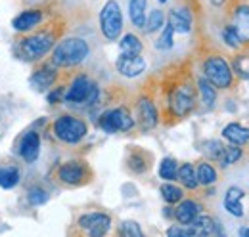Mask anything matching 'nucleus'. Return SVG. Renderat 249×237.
<instances>
[{
  "instance_id": "obj_2",
  "label": "nucleus",
  "mask_w": 249,
  "mask_h": 237,
  "mask_svg": "<svg viewBox=\"0 0 249 237\" xmlns=\"http://www.w3.org/2000/svg\"><path fill=\"white\" fill-rule=\"evenodd\" d=\"M54 44H56V33L38 31L29 36H23L16 44V52L23 61H38L54 48Z\"/></svg>"
},
{
  "instance_id": "obj_33",
  "label": "nucleus",
  "mask_w": 249,
  "mask_h": 237,
  "mask_svg": "<svg viewBox=\"0 0 249 237\" xmlns=\"http://www.w3.org/2000/svg\"><path fill=\"white\" fill-rule=\"evenodd\" d=\"M27 201L33 207H40V205H44L48 201V191L44 187H40V186H33L31 189L27 191Z\"/></svg>"
},
{
  "instance_id": "obj_17",
  "label": "nucleus",
  "mask_w": 249,
  "mask_h": 237,
  "mask_svg": "<svg viewBox=\"0 0 249 237\" xmlns=\"http://www.w3.org/2000/svg\"><path fill=\"white\" fill-rule=\"evenodd\" d=\"M201 212V205L199 203H196V201H192V199H182L180 201V205L175 208V220L178 222V224H192L196 218H197V214Z\"/></svg>"
},
{
  "instance_id": "obj_4",
  "label": "nucleus",
  "mask_w": 249,
  "mask_h": 237,
  "mask_svg": "<svg viewBox=\"0 0 249 237\" xmlns=\"http://www.w3.org/2000/svg\"><path fill=\"white\" fill-rule=\"evenodd\" d=\"M54 136L63 142V144H79L87 132H89V126L83 118L73 117V115H62L54 120Z\"/></svg>"
},
{
  "instance_id": "obj_41",
  "label": "nucleus",
  "mask_w": 249,
  "mask_h": 237,
  "mask_svg": "<svg viewBox=\"0 0 249 237\" xmlns=\"http://www.w3.org/2000/svg\"><path fill=\"white\" fill-rule=\"evenodd\" d=\"M240 236H249V228H242L240 230Z\"/></svg>"
},
{
  "instance_id": "obj_27",
  "label": "nucleus",
  "mask_w": 249,
  "mask_h": 237,
  "mask_svg": "<svg viewBox=\"0 0 249 237\" xmlns=\"http://www.w3.org/2000/svg\"><path fill=\"white\" fill-rule=\"evenodd\" d=\"M159 193H161V197L165 199V203H169V205H175V203H180L182 201V197H184V193H182V187H178V186H173V184H163L161 187H159Z\"/></svg>"
},
{
  "instance_id": "obj_3",
  "label": "nucleus",
  "mask_w": 249,
  "mask_h": 237,
  "mask_svg": "<svg viewBox=\"0 0 249 237\" xmlns=\"http://www.w3.org/2000/svg\"><path fill=\"white\" fill-rule=\"evenodd\" d=\"M98 96H100L98 85L90 81L87 75H79L71 83V86L65 90L63 100L73 105H92L98 102Z\"/></svg>"
},
{
  "instance_id": "obj_43",
  "label": "nucleus",
  "mask_w": 249,
  "mask_h": 237,
  "mask_svg": "<svg viewBox=\"0 0 249 237\" xmlns=\"http://www.w3.org/2000/svg\"><path fill=\"white\" fill-rule=\"evenodd\" d=\"M25 2H29V0H25Z\"/></svg>"
},
{
  "instance_id": "obj_7",
  "label": "nucleus",
  "mask_w": 249,
  "mask_h": 237,
  "mask_svg": "<svg viewBox=\"0 0 249 237\" xmlns=\"http://www.w3.org/2000/svg\"><path fill=\"white\" fill-rule=\"evenodd\" d=\"M98 126L107 134L126 132L134 126V117L130 115V111L126 107H113V109H107L100 115Z\"/></svg>"
},
{
  "instance_id": "obj_23",
  "label": "nucleus",
  "mask_w": 249,
  "mask_h": 237,
  "mask_svg": "<svg viewBox=\"0 0 249 237\" xmlns=\"http://www.w3.org/2000/svg\"><path fill=\"white\" fill-rule=\"evenodd\" d=\"M119 48H121V54L123 56H140L144 46H142V40L136 34L126 33L123 38H121V42H119Z\"/></svg>"
},
{
  "instance_id": "obj_31",
  "label": "nucleus",
  "mask_w": 249,
  "mask_h": 237,
  "mask_svg": "<svg viewBox=\"0 0 249 237\" xmlns=\"http://www.w3.org/2000/svg\"><path fill=\"white\" fill-rule=\"evenodd\" d=\"M196 172H197L199 184H203V186H211V184L217 182V170H215V167L209 165V163H201Z\"/></svg>"
},
{
  "instance_id": "obj_8",
  "label": "nucleus",
  "mask_w": 249,
  "mask_h": 237,
  "mask_svg": "<svg viewBox=\"0 0 249 237\" xmlns=\"http://www.w3.org/2000/svg\"><path fill=\"white\" fill-rule=\"evenodd\" d=\"M205 79L213 83L215 88H228L232 85V69L226 63V59L220 56H211L203 63Z\"/></svg>"
},
{
  "instance_id": "obj_14",
  "label": "nucleus",
  "mask_w": 249,
  "mask_h": 237,
  "mask_svg": "<svg viewBox=\"0 0 249 237\" xmlns=\"http://www.w3.org/2000/svg\"><path fill=\"white\" fill-rule=\"evenodd\" d=\"M115 67H117L119 75H123L126 79H134L146 71V59L142 56H123L121 54L115 61Z\"/></svg>"
},
{
  "instance_id": "obj_30",
  "label": "nucleus",
  "mask_w": 249,
  "mask_h": 237,
  "mask_svg": "<svg viewBox=\"0 0 249 237\" xmlns=\"http://www.w3.org/2000/svg\"><path fill=\"white\" fill-rule=\"evenodd\" d=\"M163 25H165V14H163L161 10H152V12H150V16L146 17V21H144V27H142V29L150 34V33L159 31Z\"/></svg>"
},
{
  "instance_id": "obj_22",
  "label": "nucleus",
  "mask_w": 249,
  "mask_h": 237,
  "mask_svg": "<svg viewBox=\"0 0 249 237\" xmlns=\"http://www.w3.org/2000/svg\"><path fill=\"white\" fill-rule=\"evenodd\" d=\"M146 8H148V0H130L128 2V16H130V21L132 25L136 27H144V21H146Z\"/></svg>"
},
{
  "instance_id": "obj_35",
  "label": "nucleus",
  "mask_w": 249,
  "mask_h": 237,
  "mask_svg": "<svg viewBox=\"0 0 249 237\" xmlns=\"http://www.w3.org/2000/svg\"><path fill=\"white\" fill-rule=\"evenodd\" d=\"M119 234L124 237H142L144 236L142 228H140L134 220H124V222H121V226H119Z\"/></svg>"
},
{
  "instance_id": "obj_26",
  "label": "nucleus",
  "mask_w": 249,
  "mask_h": 237,
  "mask_svg": "<svg viewBox=\"0 0 249 237\" xmlns=\"http://www.w3.org/2000/svg\"><path fill=\"white\" fill-rule=\"evenodd\" d=\"M197 88H199L201 102L205 103V107H213L215 102H217V88L213 86V83L207 81L205 77H201V79L197 81Z\"/></svg>"
},
{
  "instance_id": "obj_40",
  "label": "nucleus",
  "mask_w": 249,
  "mask_h": 237,
  "mask_svg": "<svg viewBox=\"0 0 249 237\" xmlns=\"http://www.w3.org/2000/svg\"><path fill=\"white\" fill-rule=\"evenodd\" d=\"M209 2H211L213 6H222V4L226 2V0H209Z\"/></svg>"
},
{
  "instance_id": "obj_42",
  "label": "nucleus",
  "mask_w": 249,
  "mask_h": 237,
  "mask_svg": "<svg viewBox=\"0 0 249 237\" xmlns=\"http://www.w3.org/2000/svg\"><path fill=\"white\" fill-rule=\"evenodd\" d=\"M159 2H161V4H165V2H167V0H159Z\"/></svg>"
},
{
  "instance_id": "obj_16",
  "label": "nucleus",
  "mask_w": 249,
  "mask_h": 237,
  "mask_svg": "<svg viewBox=\"0 0 249 237\" xmlns=\"http://www.w3.org/2000/svg\"><path fill=\"white\" fill-rule=\"evenodd\" d=\"M167 23L173 27L175 33L186 34L192 31V16L186 8H173L167 16Z\"/></svg>"
},
{
  "instance_id": "obj_11",
  "label": "nucleus",
  "mask_w": 249,
  "mask_h": 237,
  "mask_svg": "<svg viewBox=\"0 0 249 237\" xmlns=\"http://www.w3.org/2000/svg\"><path fill=\"white\" fill-rule=\"evenodd\" d=\"M58 83V67L50 61V63H42L36 71H33L29 77V85L35 92H46Z\"/></svg>"
},
{
  "instance_id": "obj_29",
  "label": "nucleus",
  "mask_w": 249,
  "mask_h": 237,
  "mask_svg": "<svg viewBox=\"0 0 249 237\" xmlns=\"http://www.w3.org/2000/svg\"><path fill=\"white\" fill-rule=\"evenodd\" d=\"M240 157H242V148L232 144V146H226V148L222 149V153L218 157V163H220V167H230V165L238 163Z\"/></svg>"
},
{
  "instance_id": "obj_9",
  "label": "nucleus",
  "mask_w": 249,
  "mask_h": 237,
  "mask_svg": "<svg viewBox=\"0 0 249 237\" xmlns=\"http://www.w3.org/2000/svg\"><path fill=\"white\" fill-rule=\"evenodd\" d=\"M90 169L85 161H67L58 169V180L65 186H81L89 182Z\"/></svg>"
},
{
  "instance_id": "obj_20",
  "label": "nucleus",
  "mask_w": 249,
  "mask_h": 237,
  "mask_svg": "<svg viewBox=\"0 0 249 237\" xmlns=\"http://www.w3.org/2000/svg\"><path fill=\"white\" fill-rule=\"evenodd\" d=\"M190 226L194 228V236H220L222 234L217 220L205 214H197V218Z\"/></svg>"
},
{
  "instance_id": "obj_5",
  "label": "nucleus",
  "mask_w": 249,
  "mask_h": 237,
  "mask_svg": "<svg viewBox=\"0 0 249 237\" xmlns=\"http://www.w3.org/2000/svg\"><path fill=\"white\" fill-rule=\"evenodd\" d=\"M169 107L175 117H188L196 107V90L190 83H180L169 92Z\"/></svg>"
},
{
  "instance_id": "obj_39",
  "label": "nucleus",
  "mask_w": 249,
  "mask_h": 237,
  "mask_svg": "<svg viewBox=\"0 0 249 237\" xmlns=\"http://www.w3.org/2000/svg\"><path fill=\"white\" fill-rule=\"evenodd\" d=\"M63 94H65V88H63V86H56V88L48 94V103H58V102H62Z\"/></svg>"
},
{
  "instance_id": "obj_36",
  "label": "nucleus",
  "mask_w": 249,
  "mask_h": 237,
  "mask_svg": "<svg viewBox=\"0 0 249 237\" xmlns=\"http://www.w3.org/2000/svg\"><path fill=\"white\" fill-rule=\"evenodd\" d=\"M201 146H203V153H205L209 159H213V161H218V157H220V153H222V149H224V146H222L218 140H207V142H203Z\"/></svg>"
},
{
  "instance_id": "obj_34",
  "label": "nucleus",
  "mask_w": 249,
  "mask_h": 237,
  "mask_svg": "<svg viewBox=\"0 0 249 237\" xmlns=\"http://www.w3.org/2000/svg\"><path fill=\"white\" fill-rule=\"evenodd\" d=\"M173 36H175V31H173V27L167 23L165 27H163V33H161V36L157 38L156 42V48L157 50H171L173 48Z\"/></svg>"
},
{
  "instance_id": "obj_15",
  "label": "nucleus",
  "mask_w": 249,
  "mask_h": 237,
  "mask_svg": "<svg viewBox=\"0 0 249 237\" xmlns=\"http://www.w3.org/2000/svg\"><path fill=\"white\" fill-rule=\"evenodd\" d=\"M42 23V10L33 8V10H23L21 14H18L12 21L14 29L18 33H29L35 27H38Z\"/></svg>"
},
{
  "instance_id": "obj_25",
  "label": "nucleus",
  "mask_w": 249,
  "mask_h": 237,
  "mask_svg": "<svg viewBox=\"0 0 249 237\" xmlns=\"http://www.w3.org/2000/svg\"><path fill=\"white\" fill-rule=\"evenodd\" d=\"M19 169L18 167H0V187L2 189H12L19 184Z\"/></svg>"
},
{
  "instance_id": "obj_19",
  "label": "nucleus",
  "mask_w": 249,
  "mask_h": 237,
  "mask_svg": "<svg viewBox=\"0 0 249 237\" xmlns=\"http://www.w3.org/2000/svg\"><path fill=\"white\" fill-rule=\"evenodd\" d=\"M232 27L236 31L240 42H249V6H238L234 10V23Z\"/></svg>"
},
{
  "instance_id": "obj_21",
  "label": "nucleus",
  "mask_w": 249,
  "mask_h": 237,
  "mask_svg": "<svg viewBox=\"0 0 249 237\" xmlns=\"http://www.w3.org/2000/svg\"><path fill=\"white\" fill-rule=\"evenodd\" d=\"M222 136H224L228 142L236 144V146H244V144L249 142V128L248 126L238 124V122H230V124H226V126L222 128Z\"/></svg>"
},
{
  "instance_id": "obj_24",
  "label": "nucleus",
  "mask_w": 249,
  "mask_h": 237,
  "mask_svg": "<svg viewBox=\"0 0 249 237\" xmlns=\"http://www.w3.org/2000/svg\"><path fill=\"white\" fill-rule=\"evenodd\" d=\"M177 180L188 187V189H196L199 186V180H197V172L196 169L190 165V163H184L182 167H178V172H177Z\"/></svg>"
},
{
  "instance_id": "obj_38",
  "label": "nucleus",
  "mask_w": 249,
  "mask_h": 237,
  "mask_svg": "<svg viewBox=\"0 0 249 237\" xmlns=\"http://www.w3.org/2000/svg\"><path fill=\"white\" fill-rule=\"evenodd\" d=\"M236 71H238L242 77L249 79V56H242V58L236 59Z\"/></svg>"
},
{
  "instance_id": "obj_1",
  "label": "nucleus",
  "mask_w": 249,
  "mask_h": 237,
  "mask_svg": "<svg viewBox=\"0 0 249 237\" xmlns=\"http://www.w3.org/2000/svg\"><path fill=\"white\" fill-rule=\"evenodd\" d=\"M89 54H90V46L87 40L79 36H67L52 48L50 61L56 67H75L89 58Z\"/></svg>"
},
{
  "instance_id": "obj_18",
  "label": "nucleus",
  "mask_w": 249,
  "mask_h": 237,
  "mask_svg": "<svg viewBox=\"0 0 249 237\" xmlns=\"http://www.w3.org/2000/svg\"><path fill=\"white\" fill-rule=\"evenodd\" d=\"M244 197H246V191H244L242 187H238V186L228 187V191H226V195H224V208H226L232 216L242 218V216H244V207H242V199H244Z\"/></svg>"
},
{
  "instance_id": "obj_10",
  "label": "nucleus",
  "mask_w": 249,
  "mask_h": 237,
  "mask_svg": "<svg viewBox=\"0 0 249 237\" xmlns=\"http://www.w3.org/2000/svg\"><path fill=\"white\" fill-rule=\"evenodd\" d=\"M77 224H79V228L85 230L89 236L102 237L109 232V228H111V218H109L106 212H89V214H83Z\"/></svg>"
},
{
  "instance_id": "obj_37",
  "label": "nucleus",
  "mask_w": 249,
  "mask_h": 237,
  "mask_svg": "<svg viewBox=\"0 0 249 237\" xmlns=\"http://www.w3.org/2000/svg\"><path fill=\"white\" fill-rule=\"evenodd\" d=\"M222 40H224L230 48H240V46H242V42H240V38H238V34H236V31H234L232 25L224 27V31H222Z\"/></svg>"
},
{
  "instance_id": "obj_12",
  "label": "nucleus",
  "mask_w": 249,
  "mask_h": 237,
  "mask_svg": "<svg viewBox=\"0 0 249 237\" xmlns=\"http://www.w3.org/2000/svg\"><path fill=\"white\" fill-rule=\"evenodd\" d=\"M18 153L25 163H35L40 155V134L36 130H27L21 134L19 144H18Z\"/></svg>"
},
{
  "instance_id": "obj_13",
  "label": "nucleus",
  "mask_w": 249,
  "mask_h": 237,
  "mask_svg": "<svg viewBox=\"0 0 249 237\" xmlns=\"http://www.w3.org/2000/svg\"><path fill=\"white\" fill-rule=\"evenodd\" d=\"M136 113H138L140 128H142L144 132H148V130H152V128L157 126V120H159L157 107L150 98H140V100H138V103H136Z\"/></svg>"
},
{
  "instance_id": "obj_6",
  "label": "nucleus",
  "mask_w": 249,
  "mask_h": 237,
  "mask_svg": "<svg viewBox=\"0 0 249 237\" xmlns=\"http://www.w3.org/2000/svg\"><path fill=\"white\" fill-rule=\"evenodd\" d=\"M100 29L107 40H117L123 31V14L115 0H107L100 12Z\"/></svg>"
},
{
  "instance_id": "obj_32",
  "label": "nucleus",
  "mask_w": 249,
  "mask_h": 237,
  "mask_svg": "<svg viewBox=\"0 0 249 237\" xmlns=\"http://www.w3.org/2000/svg\"><path fill=\"white\" fill-rule=\"evenodd\" d=\"M148 167H150V163L146 161V155H144L142 151H134V153H130V157H128V169H130L132 172L140 174V172L148 170Z\"/></svg>"
},
{
  "instance_id": "obj_28",
  "label": "nucleus",
  "mask_w": 249,
  "mask_h": 237,
  "mask_svg": "<svg viewBox=\"0 0 249 237\" xmlns=\"http://www.w3.org/2000/svg\"><path fill=\"white\" fill-rule=\"evenodd\" d=\"M177 172H178V163L173 157H165L159 163V178L165 182H173L177 180Z\"/></svg>"
}]
</instances>
